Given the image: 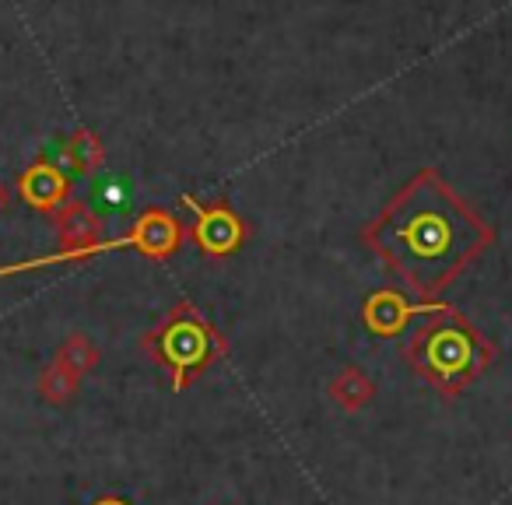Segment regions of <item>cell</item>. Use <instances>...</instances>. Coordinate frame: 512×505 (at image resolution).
Wrapping results in <instances>:
<instances>
[{
	"mask_svg": "<svg viewBox=\"0 0 512 505\" xmlns=\"http://www.w3.org/2000/svg\"><path fill=\"white\" fill-rule=\"evenodd\" d=\"M491 239L488 221L435 169H421L362 232L365 246L421 299L446 292Z\"/></svg>",
	"mask_w": 512,
	"mask_h": 505,
	"instance_id": "cell-1",
	"label": "cell"
},
{
	"mask_svg": "<svg viewBox=\"0 0 512 505\" xmlns=\"http://www.w3.org/2000/svg\"><path fill=\"white\" fill-rule=\"evenodd\" d=\"M498 358L495 344L474 327L463 313L439 306L407 341V362L442 397L467 390L484 369Z\"/></svg>",
	"mask_w": 512,
	"mask_h": 505,
	"instance_id": "cell-2",
	"label": "cell"
},
{
	"mask_svg": "<svg viewBox=\"0 0 512 505\" xmlns=\"http://www.w3.org/2000/svg\"><path fill=\"white\" fill-rule=\"evenodd\" d=\"M144 351L169 372L172 390H186L204 369L228 355V344L190 302H176L155 330L144 334Z\"/></svg>",
	"mask_w": 512,
	"mask_h": 505,
	"instance_id": "cell-3",
	"label": "cell"
},
{
	"mask_svg": "<svg viewBox=\"0 0 512 505\" xmlns=\"http://www.w3.org/2000/svg\"><path fill=\"white\" fill-rule=\"evenodd\" d=\"M183 204L193 211V235H197L200 249H204L207 257H228V253H235L242 246L246 225H242V218L228 204H221V200L218 204H200L190 193L183 197Z\"/></svg>",
	"mask_w": 512,
	"mask_h": 505,
	"instance_id": "cell-4",
	"label": "cell"
},
{
	"mask_svg": "<svg viewBox=\"0 0 512 505\" xmlns=\"http://www.w3.org/2000/svg\"><path fill=\"white\" fill-rule=\"evenodd\" d=\"M18 193H22L25 204L36 207V211L57 214L60 207L71 200V179L64 176V169H60L57 162L39 158V162H32L29 169L18 176Z\"/></svg>",
	"mask_w": 512,
	"mask_h": 505,
	"instance_id": "cell-5",
	"label": "cell"
},
{
	"mask_svg": "<svg viewBox=\"0 0 512 505\" xmlns=\"http://www.w3.org/2000/svg\"><path fill=\"white\" fill-rule=\"evenodd\" d=\"M127 242H130V249L144 253L148 260H165V257H172L179 249V242H183V228H179V221L172 218L169 211L151 207V211H144L141 218H137V225L127 232Z\"/></svg>",
	"mask_w": 512,
	"mask_h": 505,
	"instance_id": "cell-6",
	"label": "cell"
},
{
	"mask_svg": "<svg viewBox=\"0 0 512 505\" xmlns=\"http://www.w3.org/2000/svg\"><path fill=\"white\" fill-rule=\"evenodd\" d=\"M435 309H439V306H411V302H407L400 292L383 288V292H376V295H369V299H365L362 320L376 337H397L400 330L407 327V320H411V316L435 313Z\"/></svg>",
	"mask_w": 512,
	"mask_h": 505,
	"instance_id": "cell-7",
	"label": "cell"
},
{
	"mask_svg": "<svg viewBox=\"0 0 512 505\" xmlns=\"http://www.w3.org/2000/svg\"><path fill=\"white\" fill-rule=\"evenodd\" d=\"M53 221H57V232H60L64 249H88V246H95V242H102L99 239V232H102L99 214H95L88 204H81V200H67V204L53 214Z\"/></svg>",
	"mask_w": 512,
	"mask_h": 505,
	"instance_id": "cell-8",
	"label": "cell"
},
{
	"mask_svg": "<svg viewBox=\"0 0 512 505\" xmlns=\"http://www.w3.org/2000/svg\"><path fill=\"white\" fill-rule=\"evenodd\" d=\"M327 393L341 411L355 414V411H362V407L372 404V397H376V383H372L358 365H344V369L330 379Z\"/></svg>",
	"mask_w": 512,
	"mask_h": 505,
	"instance_id": "cell-9",
	"label": "cell"
},
{
	"mask_svg": "<svg viewBox=\"0 0 512 505\" xmlns=\"http://www.w3.org/2000/svg\"><path fill=\"white\" fill-rule=\"evenodd\" d=\"M78 386H81L78 372L67 369L64 362L53 358V362L43 369V376H39V397H43L46 404H67V400L78 393Z\"/></svg>",
	"mask_w": 512,
	"mask_h": 505,
	"instance_id": "cell-10",
	"label": "cell"
},
{
	"mask_svg": "<svg viewBox=\"0 0 512 505\" xmlns=\"http://www.w3.org/2000/svg\"><path fill=\"white\" fill-rule=\"evenodd\" d=\"M102 141L92 134V130H74L71 141L64 144V162L71 165L74 172H95L102 165Z\"/></svg>",
	"mask_w": 512,
	"mask_h": 505,
	"instance_id": "cell-11",
	"label": "cell"
},
{
	"mask_svg": "<svg viewBox=\"0 0 512 505\" xmlns=\"http://www.w3.org/2000/svg\"><path fill=\"white\" fill-rule=\"evenodd\" d=\"M57 362H64L67 369H74L78 376H88V372L99 365V348L88 341L85 334H71L57 351Z\"/></svg>",
	"mask_w": 512,
	"mask_h": 505,
	"instance_id": "cell-12",
	"label": "cell"
},
{
	"mask_svg": "<svg viewBox=\"0 0 512 505\" xmlns=\"http://www.w3.org/2000/svg\"><path fill=\"white\" fill-rule=\"evenodd\" d=\"M99 200L102 204H113V207H120V204H127V197H120V190L116 186H99Z\"/></svg>",
	"mask_w": 512,
	"mask_h": 505,
	"instance_id": "cell-13",
	"label": "cell"
},
{
	"mask_svg": "<svg viewBox=\"0 0 512 505\" xmlns=\"http://www.w3.org/2000/svg\"><path fill=\"white\" fill-rule=\"evenodd\" d=\"M95 505H130V502H123V498H99Z\"/></svg>",
	"mask_w": 512,
	"mask_h": 505,
	"instance_id": "cell-14",
	"label": "cell"
},
{
	"mask_svg": "<svg viewBox=\"0 0 512 505\" xmlns=\"http://www.w3.org/2000/svg\"><path fill=\"white\" fill-rule=\"evenodd\" d=\"M4 200H8V193H4V186H0V207H4Z\"/></svg>",
	"mask_w": 512,
	"mask_h": 505,
	"instance_id": "cell-15",
	"label": "cell"
}]
</instances>
